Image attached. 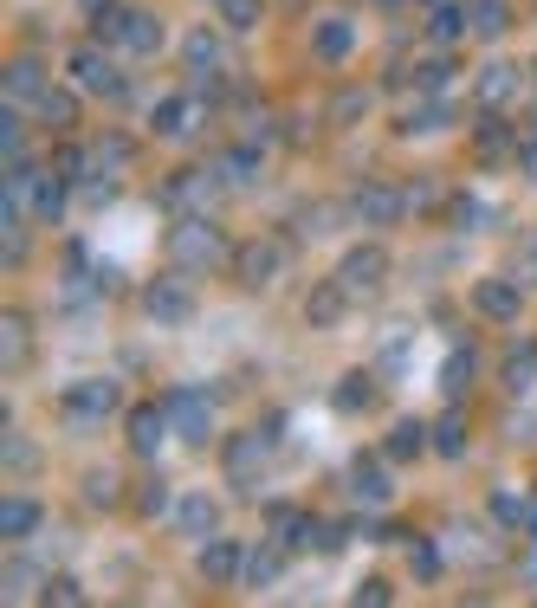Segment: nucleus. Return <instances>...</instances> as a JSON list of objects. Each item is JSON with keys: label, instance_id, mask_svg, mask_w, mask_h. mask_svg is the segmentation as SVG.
Masks as SVG:
<instances>
[{"label": "nucleus", "instance_id": "1", "mask_svg": "<svg viewBox=\"0 0 537 608\" xmlns=\"http://www.w3.org/2000/svg\"><path fill=\"white\" fill-rule=\"evenodd\" d=\"M169 259H175L182 272H208V266L227 259V233H220L208 214H182V220L169 227Z\"/></svg>", "mask_w": 537, "mask_h": 608}, {"label": "nucleus", "instance_id": "2", "mask_svg": "<svg viewBox=\"0 0 537 608\" xmlns=\"http://www.w3.org/2000/svg\"><path fill=\"white\" fill-rule=\"evenodd\" d=\"M162 408H169V434L214 440V395L208 389H169V395H162Z\"/></svg>", "mask_w": 537, "mask_h": 608}, {"label": "nucleus", "instance_id": "3", "mask_svg": "<svg viewBox=\"0 0 537 608\" xmlns=\"http://www.w3.org/2000/svg\"><path fill=\"white\" fill-rule=\"evenodd\" d=\"M220 195V169H182L162 182V207H175V214H208Z\"/></svg>", "mask_w": 537, "mask_h": 608}, {"label": "nucleus", "instance_id": "4", "mask_svg": "<svg viewBox=\"0 0 537 608\" xmlns=\"http://www.w3.org/2000/svg\"><path fill=\"white\" fill-rule=\"evenodd\" d=\"M350 214H356V227H395V220L408 214V195L395 182H363L356 201H350Z\"/></svg>", "mask_w": 537, "mask_h": 608}, {"label": "nucleus", "instance_id": "5", "mask_svg": "<svg viewBox=\"0 0 537 608\" xmlns=\"http://www.w3.org/2000/svg\"><path fill=\"white\" fill-rule=\"evenodd\" d=\"M65 72L85 91H98V98H123V78H117V65L104 59V46H72L65 52Z\"/></svg>", "mask_w": 537, "mask_h": 608}, {"label": "nucleus", "instance_id": "6", "mask_svg": "<svg viewBox=\"0 0 537 608\" xmlns=\"http://www.w3.org/2000/svg\"><path fill=\"white\" fill-rule=\"evenodd\" d=\"M337 279H343V292H350V298L382 292V279H389V253H382V246H356V253H343Z\"/></svg>", "mask_w": 537, "mask_h": 608}, {"label": "nucleus", "instance_id": "7", "mask_svg": "<svg viewBox=\"0 0 537 608\" xmlns=\"http://www.w3.org/2000/svg\"><path fill=\"white\" fill-rule=\"evenodd\" d=\"M117 402H123V389L110 376H91V382H72V389H65V414H72V421H104V414H117Z\"/></svg>", "mask_w": 537, "mask_h": 608}, {"label": "nucleus", "instance_id": "8", "mask_svg": "<svg viewBox=\"0 0 537 608\" xmlns=\"http://www.w3.org/2000/svg\"><path fill=\"white\" fill-rule=\"evenodd\" d=\"M279 266H285V246H272V240H253V246L233 253V279H240V285H272V279H279Z\"/></svg>", "mask_w": 537, "mask_h": 608}, {"label": "nucleus", "instance_id": "9", "mask_svg": "<svg viewBox=\"0 0 537 608\" xmlns=\"http://www.w3.org/2000/svg\"><path fill=\"white\" fill-rule=\"evenodd\" d=\"M195 123H201V104L195 98H162L156 110H149V130H156L162 143H188Z\"/></svg>", "mask_w": 537, "mask_h": 608}, {"label": "nucleus", "instance_id": "10", "mask_svg": "<svg viewBox=\"0 0 537 608\" xmlns=\"http://www.w3.org/2000/svg\"><path fill=\"white\" fill-rule=\"evenodd\" d=\"M143 311L156 317V324H182V317L195 311V292H188L182 279H156V285L143 292Z\"/></svg>", "mask_w": 537, "mask_h": 608}, {"label": "nucleus", "instance_id": "11", "mask_svg": "<svg viewBox=\"0 0 537 608\" xmlns=\"http://www.w3.org/2000/svg\"><path fill=\"white\" fill-rule=\"evenodd\" d=\"M169 518H175V531H182V537H214V531H220V505L208 499V492H188V499H175Z\"/></svg>", "mask_w": 537, "mask_h": 608}, {"label": "nucleus", "instance_id": "12", "mask_svg": "<svg viewBox=\"0 0 537 608\" xmlns=\"http://www.w3.org/2000/svg\"><path fill=\"white\" fill-rule=\"evenodd\" d=\"M246 570V557H240V544H233V537H201V576H208V583H233V576Z\"/></svg>", "mask_w": 537, "mask_h": 608}, {"label": "nucleus", "instance_id": "13", "mask_svg": "<svg viewBox=\"0 0 537 608\" xmlns=\"http://www.w3.org/2000/svg\"><path fill=\"white\" fill-rule=\"evenodd\" d=\"M473 311L492 317V324H512L518 317V285L512 279H479L473 285Z\"/></svg>", "mask_w": 537, "mask_h": 608}, {"label": "nucleus", "instance_id": "14", "mask_svg": "<svg viewBox=\"0 0 537 608\" xmlns=\"http://www.w3.org/2000/svg\"><path fill=\"white\" fill-rule=\"evenodd\" d=\"M0 85H7V104H26V98H46V65L39 59H7V72H0Z\"/></svg>", "mask_w": 537, "mask_h": 608}, {"label": "nucleus", "instance_id": "15", "mask_svg": "<svg viewBox=\"0 0 537 608\" xmlns=\"http://www.w3.org/2000/svg\"><path fill=\"white\" fill-rule=\"evenodd\" d=\"M518 85H525V78H518V65H505V59H492V65H479V104H512L518 98Z\"/></svg>", "mask_w": 537, "mask_h": 608}, {"label": "nucleus", "instance_id": "16", "mask_svg": "<svg viewBox=\"0 0 537 608\" xmlns=\"http://www.w3.org/2000/svg\"><path fill=\"white\" fill-rule=\"evenodd\" d=\"M350 499H356V505H389V499H395V479L382 473L376 460H356V473H350Z\"/></svg>", "mask_w": 537, "mask_h": 608}, {"label": "nucleus", "instance_id": "17", "mask_svg": "<svg viewBox=\"0 0 537 608\" xmlns=\"http://www.w3.org/2000/svg\"><path fill=\"white\" fill-rule=\"evenodd\" d=\"M182 65H188L195 78L220 72V33H214V26H195V33L182 39Z\"/></svg>", "mask_w": 537, "mask_h": 608}, {"label": "nucleus", "instance_id": "18", "mask_svg": "<svg viewBox=\"0 0 537 608\" xmlns=\"http://www.w3.org/2000/svg\"><path fill=\"white\" fill-rule=\"evenodd\" d=\"M162 427H169V408H162V402H149V408H136V414H130V447L143 453V460L162 447Z\"/></svg>", "mask_w": 537, "mask_h": 608}, {"label": "nucleus", "instance_id": "19", "mask_svg": "<svg viewBox=\"0 0 537 608\" xmlns=\"http://www.w3.org/2000/svg\"><path fill=\"white\" fill-rule=\"evenodd\" d=\"M466 20H473L479 39H499L512 33V0H466Z\"/></svg>", "mask_w": 537, "mask_h": 608}, {"label": "nucleus", "instance_id": "20", "mask_svg": "<svg viewBox=\"0 0 537 608\" xmlns=\"http://www.w3.org/2000/svg\"><path fill=\"white\" fill-rule=\"evenodd\" d=\"M343 304H350V292H343V279H330V285H318V292L305 298V317H311L318 330H330V324L343 317Z\"/></svg>", "mask_w": 537, "mask_h": 608}, {"label": "nucleus", "instance_id": "21", "mask_svg": "<svg viewBox=\"0 0 537 608\" xmlns=\"http://www.w3.org/2000/svg\"><path fill=\"white\" fill-rule=\"evenodd\" d=\"M136 7H123V0H104L98 20H91V33H98V46H123V33H130Z\"/></svg>", "mask_w": 537, "mask_h": 608}, {"label": "nucleus", "instance_id": "22", "mask_svg": "<svg viewBox=\"0 0 537 608\" xmlns=\"http://www.w3.org/2000/svg\"><path fill=\"white\" fill-rule=\"evenodd\" d=\"M350 46H356L350 20H318V33H311V52H318V59H350Z\"/></svg>", "mask_w": 537, "mask_h": 608}, {"label": "nucleus", "instance_id": "23", "mask_svg": "<svg viewBox=\"0 0 537 608\" xmlns=\"http://www.w3.org/2000/svg\"><path fill=\"white\" fill-rule=\"evenodd\" d=\"M39 531V505L33 499H7L0 505V537H7V544H20V537H33Z\"/></svg>", "mask_w": 537, "mask_h": 608}, {"label": "nucleus", "instance_id": "24", "mask_svg": "<svg viewBox=\"0 0 537 608\" xmlns=\"http://www.w3.org/2000/svg\"><path fill=\"white\" fill-rule=\"evenodd\" d=\"M279 576H285V557H279V550H253V557H246V570H240V583L246 589H272V583H279Z\"/></svg>", "mask_w": 537, "mask_h": 608}, {"label": "nucleus", "instance_id": "25", "mask_svg": "<svg viewBox=\"0 0 537 608\" xmlns=\"http://www.w3.org/2000/svg\"><path fill=\"white\" fill-rule=\"evenodd\" d=\"M537 382V343H512V356H505V389L525 395Z\"/></svg>", "mask_w": 537, "mask_h": 608}, {"label": "nucleus", "instance_id": "26", "mask_svg": "<svg viewBox=\"0 0 537 608\" xmlns=\"http://www.w3.org/2000/svg\"><path fill=\"white\" fill-rule=\"evenodd\" d=\"M0 350H7V369H13V363H26V350H33V324H26L20 311L0 317Z\"/></svg>", "mask_w": 537, "mask_h": 608}, {"label": "nucleus", "instance_id": "27", "mask_svg": "<svg viewBox=\"0 0 537 608\" xmlns=\"http://www.w3.org/2000/svg\"><path fill=\"white\" fill-rule=\"evenodd\" d=\"M214 169H220V182L246 188V182H253V175H259V149H253V143H240V149H227V156H220Z\"/></svg>", "mask_w": 537, "mask_h": 608}, {"label": "nucleus", "instance_id": "28", "mask_svg": "<svg viewBox=\"0 0 537 608\" xmlns=\"http://www.w3.org/2000/svg\"><path fill=\"white\" fill-rule=\"evenodd\" d=\"M428 33L440 39V46H453L460 33H473V20H466V7H447V0H434V13H428Z\"/></svg>", "mask_w": 537, "mask_h": 608}, {"label": "nucleus", "instance_id": "29", "mask_svg": "<svg viewBox=\"0 0 537 608\" xmlns=\"http://www.w3.org/2000/svg\"><path fill=\"white\" fill-rule=\"evenodd\" d=\"M123 52H143V59H149V52H162V20H156V13L136 7L130 33H123Z\"/></svg>", "mask_w": 537, "mask_h": 608}, {"label": "nucleus", "instance_id": "30", "mask_svg": "<svg viewBox=\"0 0 537 608\" xmlns=\"http://www.w3.org/2000/svg\"><path fill=\"white\" fill-rule=\"evenodd\" d=\"M266 447H272L266 434H233V440H227V466H233L240 479H253V466H259V453H266Z\"/></svg>", "mask_w": 537, "mask_h": 608}, {"label": "nucleus", "instance_id": "31", "mask_svg": "<svg viewBox=\"0 0 537 608\" xmlns=\"http://www.w3.org/2000/svg\"><path fill=\"white\" fill-rule=\"evenodd\" d=\"M39 117H46V130H72L78 123V98L72 91H46V98H39Z\"/></svg>", "mask_w": 537, "mask_h": 608}, {"label": "nucleus", "instance_id": "32", "mask_svg": "<svg viewBox=\"0 0 537 608\" xmlns=\"http://www.w3.org/2000/svg\"><path fill=\"white\" fill-rule=\"evenodd\" d=\"M130 156H136V143L130 136H104L98 149H91V162H98L104 175H117V169H130Z\"/></svg>", "mask_w": 537, "mask_h": 608}, {"label": "nucleus", "instance_id": "33", "mask_svg": "<svg viewBox=\"0 0 537 608\" xmlns=\"http://www.w3.org/2000/svg\"><path fill=\"white\" fill-rule=\"evenodd\" d=\"M220 20H227L233 33H253V26L266 20V0H220Z\"/></svg>", "mask_w": 537, "mask_h": 608}, {"label": "nucleus", "instance_id": "34", "mask_svg": "<svg viewBox=\"0 0 537 608\" xmlns=\"http://www.w3.org/2000/svg\"><path fill=\"white\" fill-rule=\"evenodd\" d=\"M421 447H428V427H421V421H402V427L389 434V453H395V460H421Z\"/></svg>", "mask_w": 537, "mask_h": 608}, {"label": "nucleus", "instance_id": "35", "mask_svg": "<svg viewBox=\"0 0 537 608\" xmlns=\"http://www.w3.org/2000/svg\"><path fill=\"white\" fill-rule=\"evenodd\" d=\"M52 175H65V182H85V175H98V169H91V156H85L78 143H65L59 156H52Z\"/></svg>", "mask_w": 537, "mask_h": 608}, {"label": "nucleus", "instance_id": "36", "mask_svg": "<svg viewBox=\"0 0 537 608\" xmlns=\"http://www.w3.org/2000/svg\"><path fill=\"white\" fill-rule=\"evenodd\" d=\"M7 473H20V479H33V473H39V453L26 447L20 434H13V421H7Z\"/></svg>", "mask_w": 537, "mask_h": 608}, {"label": "nucleus", "instance_id": "37", "mask_svg": "<svg viewBox=\"0 0 537 608\" xmlns=\"http://www.w3.org/2000/svg\"><path fill=\"white\" fill-rule=\"evenodd\" d=\"M39 602H85V589H78V576H46V589H39Z\"/></svg>", "mask_w": 537, "mask_h": 608}, {"label": "nucleus", "instance_id": "38", "mask_svg": "<svg viewBox=\"0 0 537 608\" xmlns=\"http://www.w3.org/2000/svg\"><path fill=\"white\" fill-rule=\"evenodd\" d=\"M434 447L440 453H466V421H460V414H447V421L434 427Z\"/></svg>", "mask_w": 537, "mask_h": 608}, {"label": "nucleus", "instance_id": "39", "mask_svg": "<svg viewBox=\"0 0 537 608\" xmlns=\"http://www.w3.org/2000/svg\"><path fill=\"white\" fill-rule=\"evenodd\" d=\"M440 123H447V104H440V98H434V104H421V110H408V123H402V130H415V136H421V130H440Z\"/></svg>", "mask_w": 537, "mask_h": 608}, {"label": "nucleus", "instance_id": "40", "mask_svg": "<svg viewBox=\"0 0 537 608\" xmlns=\"http://www.w3.org/2000/svg\"><path fill=\"white\" fill-rule=\"evenodd\" d=\"M369 110V91H337V104H330V117L337 123H356Z\"/></svg>", "mask_w": 537, "mask_h": 608}, {"label": "nucleus", "instance_id": "41", "mask_svg": "<svg viewBox=\"0 0 537 608\" xmlns=\"http://www.w3.org/2000/svg\"><path fill=\"white\" fill-rule=\"evenodd\" d=\"M447 72H453V65L434 52V59H421V65H415V85H421V91H440V85H447Z\"/></svg>", "mask_w": 537, "mask_h": 608}, {"label": "nucleus", "instance_id": "42", "mask_svg": "<svg viewBox=\"0 0 537 608\" xmlns=\"http://www.w3.org/2000/svg\"><path fill=\"white\" fill-rule=\"evenodd\" d=\"M20 596H39L33 589V563H7V602H20Z\"/></svg>", "mask_w": 537, "mask_h": 608}, {"label": "nucleus", "instance_id": "43", "mask_svg": "<svg viewBox=\"0 0 537 608\" xmlns=\"http://www.w3.org/2000/svg\"><path fill=\"white\" fill-rule=\"evenodd\" d=\"M26 143V123H20V110L7 104V117H0V149H7V162H13V149Z\"/></svg>", "mask_w": 537, "mask_h": 608}, {"label": "nucleus", "instance_id": "44", "mask_svg": "<svg viewBox=\"0 0 537 608\" xmlns=\"http://www.w3.org/2000/svg\"><path fill=\"white\" fill-rule=\"evenodd\" d=\"M466 376H473V350H453V356H447V395H460Z\"/></svg>", "mask_w": 537, "mask_h": 608}, {"label": "nucleus", "instance_id": "45", "mask_svg": "<svg viewBox=\"0 0 537 608\" xmlns=\"http://www.w3.org/2000/svg\"><path fill=\"white\" fill-rule=\"evenodd\" d=\"M363 402H369V376H343V389H337V408H350V414H356Z\"/></svg>", "mask_w": 537, "mask_h": 608}, {"label": "nucleus", "instance_id": "46", "mask_svg": "<svg viewBox=\"0 0 537 608\" xmlns=\"http://www.w3.org/2000/svg\"><path fill=\"white\" fill-rule=\"evenodd\" d=\"M479 220H486V207H479L473 195H460V201H453V227H460V233H473Z\"/></svg>", "mask_w": 537, "mask_h": 608}, {"label": "nucleus", "instance_id": "47", "mask_svg": "<svg viewBox=\"0 0 537 608\" xmlns=\"http://www.w3.org/2000/svg\"><path fill=\"white\" fill-rule=\"evenodd\" d=\"M479 149H505V123L499 117H479Z\"/></svg>", "mask_w": 537, "mask_h": 608}, {"label": "nucleus", "instance_id": "48", "mask_svg": "<svg viewBox=\"0 0 537 608\" xmlns=\"http://www.w3.org/2000/svg\"><path fill=\"white\" fill-rule=\"evenodd\" d=\"M298 518H305V511H292V505H266V524H272V531H292Z\"/></svg>", "mask_w": 537, "mask_h": 608}, {"label": "nucleus", "instance_id": "49", "mask_svg": "<svg viewBox=\"0 0 537 608\" xmlns=\"http://www.w3.org/2000/svg\"><path fill=\"white\" fill-rule=\"evenodd\" d=\"M356 602H363V608H369V602H389V583H376V576H369V583H356Z\"/></svg>", "mask_w": 537, "mask_h": 608}, {"label": "nucleus", "instance_id": "50", "mask_svg": "<svg viewBox=\"0 0 537 608\" xmlns=\"http://www.w3.org/2000/svg\"><path fill=\"white\" fill-rule=\"evenodd\" d=\"M85 486H91V505H110V479H104V473H91Z\"/></svg>", "mask_w": 537, "mask_h": 608}, {"label": "nucleus", "instance_id": "51", "mask_svg": "<svg viewBox=\"0 0 537 608\" xmlns=\"http://www.w3.org/2000/svg\"><path fill=\"white\" fill-rule=\"evenodd\" d=\"M415 570H421V576H434V570H440V557H434V544H421V550H415Z\"/></svg>", "mask_w": 537, "mask_h": 608}, {"label": "nucleus", "instance_id": "52", "mask_svg": "<svg viewBox=\"0 0 537 608\" xmlns=\"http://www.w3.org/2000/svg\"><path fill=\"white\" fill-rule=\"evenodd\" d=\"M518 169H525L531 182H537V143H525V149H518Z\"/></svg>", "mask_w": 537, "mask_h": 608}, {"label": "nucleus", "instance_id": "53", "mask_svg": "<svg viewBox=\"0 0 537 608\" xmlns=\"http://www.w3.org/2000/svg\"><path fill=\"white\" fill-rule=\"evenodd\" d=\"M382 7H395V0H382Z\"/></svg>", "mask_w": 537, "mask_h": 608}, {"label": "nucleus", "instance_id": "54", "mask_svg": "<svg viewBox=\"0 0 537 608\" xmlns=\"http://www.w3.org/2000/svg\"><path fill=\"white\" fill-rule=\"evenodd\" d=\"M91 7H104V0H91Z\"/></svg>", "mask_w": 537, "mask_h": 608}]
</instances>
